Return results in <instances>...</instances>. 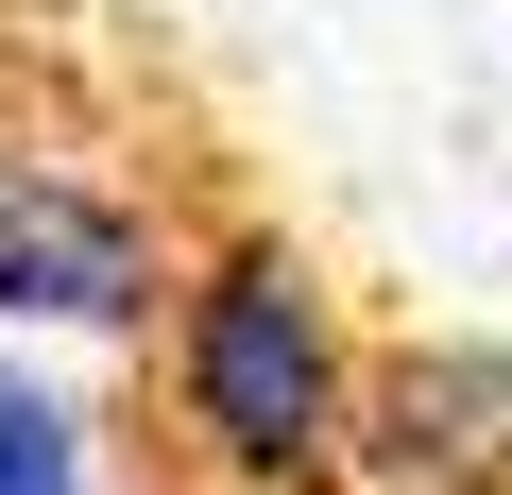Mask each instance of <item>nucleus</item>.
I'll list each match as a JSON object with an SVG mask.
<instances>
[{
  "label": "nucleus",
  "instance_id": "obj_4",
  "mask_svg": "<svg viewBox=\"0 0 512 495\" xmlns=\"http://www.w3.org/2000/svg\"><path fill=\"white\" fill-rule=\"evenodd\" d=\"M0 495H86V444L35 376H0Z\"/></svg>",
  "mask_w": 512,
  "mask_h": 495
},
{
  "label": "nucleus",
  "instance_id": "obj_3",
  "mask_svg": "<svg viewBox=\"0 0 512 495\" xmlns=\"http://www.w3.org/2000/svg\"><path fill=\"white\" fill-rule=\"evenodd\" d=\"M359 444L393 495H512V359L495 342H410L359 393Z\"/></svg>",
  "mask_w": 512,
  "mask_h": 495
},
{
  "label": "nucleus",
  "instance_id": "obj_2",
  "mask_svg": "<svg viewBox=\"0 0 512 495\" xmlns=\"http://www.w3.org/2000/svg\"><path fill=\"white\" fill-rule=\"evenodd\" d=\"M0 308L18 325H137L154 308V222L52 154H0Z\"/></svg>",
  "mask_w": 512,
  "mask_h": 495
},
{
  "label": "nucleus",
  "instance_id": "obj_1",
  "mask_svg": "<svg viewBox=\"0 0 512 495\" xmlns=\"http://www.w3.org/2000/svg\"><path fill=\"white\" fill-rule=\"evenodd\" d=\"M171 393H188V444L239 478V495H291L359 444V376H342V308L308 257L239 239V257L188 274L171 308Z\"/></svg>",
  "mask_w": 512,
  "mask_h": 495
}]
</instances>
